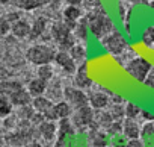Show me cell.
I'll use <instances>...</instances> for the list:
<instances>
[{
	"label": "cell",
	"instance_id": "6da1fadb",
	"mask_svg": "<svg viewBox=\"0 0 154 147\" xmlns=\"http://www.w3.org/2000/svg\"><path fill=\"white\" fill-rule=\"evenodd\" d=\"M85 18L88 21L89 30L98 40H103L106 35H109L112 30H115L113 21L104 12L103 8L101 9H97V11H92V12H85Z\"/></svg>",
	"mask_w": 154,
	"mask_h": 147
},
{
	"label": "cell",
	"instance_id": "7a4b0ae2",
	"mask_svg": "<svg viewBox=\"0 0 154 147\" xmlns=\"http://www.w3.org/2000/svg\"><path fill=\"white\" fill-rule=\"evenodd\" d=\"M50 37L56 43L57 50H62V52H69V49L77 43V40L72 35V30L63 21H54L51 24Z\"/></svg>",
	"mask_w": 154,
	"mask_h": 147
},
{
	"label": "cell",
	"instance_id": "3957f363",
	"mask_svg": "<svg viewBox=\"0 0 154 147\" xmlns=\"http://www.w3.org/2000/svg\"><path fill=\"white\" fill-rule=\"evenodd\" d=\"M57 50H54L50 44H33L26 52V59L33 65H44L51 64L54 61V55Z\"/></svg>",
	"mask_w": 154,
	"mask_h": 147
},
{
	"label": "cell",
	"instance_id": "277c9868",
	"mask_svg": "<svg viewBox=\"0 0 154 147\" xmlns=\"http://www.w3.org/2000/svg\"><path fill=\"white\" fill-rule=\"evenodd\" d=\"M151 68H152V65L149 64V61H146L142 56H134L124 64V70L127 71V75H130L137 82L145 81V78H146V75L149 73Z\"/></svg>",
	"mask_w": 154,
	"mask_h": 147
},
{
	"label": "cell",
	"instance_id": "5b68a950",
	"mask_svg": "<svg viewBox=\"0 0 154 147\" xmlns=\"http://www.w3.org/2000/svg\"><path fill=\"white\" fill-rule=\"evenodd\" d=\"M100 41H101L103 47H104L110 55H113L115 58L124 55V53L128 50V44H127L125 38H124L122 34L118 32V30H112L109 35H106V37H104L103 40H100Z\"/></svg>",
	"mask_w": 154,
	"mask_h": 147
},
{
	"label": "cell",
	"instance_id": "8992f818",
	"mask_svg": "<svg viewBox=\"0 0 154 147\" xmlns=\"http://www.w3.org/2000/svg\"><path fill=\"white\" fill-rule=\"evenodd\" d=\"M94 115H95V111L88 105V106H83V108H79V109H74L69 120L74 126V129H89L91 124L94 123Z\"/></svg>",
	"mask_w": 154,
	"mask_h": 147
},
{
	"label": "cell",
	"instance_id": "52a82bcc",
	"mask_svg": "<svg viewBox=\"0 0 154 147\" xmlns=\"http://www.w3.org/2000/svg\"><path fill=\"white\" fill-rule=\"evenodd\" d=\"M63 100L72 108V111L89 105L88 94L83 90L75 88V87H65L63 88Z\"/></svg>",
	"mask_w": 154,
	"mask_h": 147
},
{
	"label": "cell",
	"instance_id": "ba28073f",
	"mask_svg": "<svg viewBox=\"0 0 154 147\" xmlns=\"http://www.w3.org/2000/svg\"><path fill=\"white\" fill-rule=\"evenodd\" d=\"M32 106L36 112L42 114L45 117V120H51V121H57L56 117H54V111H53V106H54V102L50 100L47 96H39V97H33L32 99Z\"/></svg>",
	"mask_w": 154,
	"mask_h": 147
},
{
	"label": "cell",
	"instance_id": "9c48e42d",
	"mask_svg": "<svg viewBox=\"0 0 154 147\" xmlns=\"http://www.w3.org/2000/svg\"><path fill=\"white\" fill-rule=\"evenodd\" d=\"M85 15V11L80 8V6H75V5H66L62 11V17H63V23L72 30L74 26L77 24V21H79L82 17Z\"/></svg>",
	"mask_w": 154,
	"mask_h": 147
},
{
	"label": "cell",
	"instance_id": "30bf717a",
	"mask_svg": "<svg viewBox=\"0 0 154 147\" xmlns=\"http://www.w3.org/2000/svg\"><path fill=\"white\" fill-rule=\"evenodd\" d=\"M60 70H63L66 75H74L75 70H77V64L75 61L69 56L68 52H62V50H57L56 55H54V61H53Z\"/></svg>",
	"mask_w": 154,
	"mask_h": 147
},
{
	"label": "cell",
	"instance_id": "8fae6325",
	"mask_svg": "<svg viewBox=\"0 0 154 147\" xmlns=\"http://www.w3.org/2000/svg\"><path fill=\"white\" fill-rule=\"evenodd\" d=\"M92 85V81L88 75V67L86 62L79 64L77 65V70L74 73V87L75 88H80V90H86Z\"/></svg>",
	"mask_w": 154,
	"mask_h": 147
},
{
	"label": "cell",
	"instance_id": "7c38bea8",
	"mask_svg": "<svg viewBox=\"0 0 154 147\" xmlns=\"http://www.w3.org/2000/svg\"><path fill=\"white\" fill-rule=\"evenodd\" d=\"M88 100H89V106L94 111L106 109L110 105V97L106 93H101V91H94V93L88 94Z\"/></svg>",
	"mask_w": 154,
	"mask_h": 147
},
{
	"label": "cell",
	"instance_id": "4fadbf2b",
	"mask_svg": "<svg viewBox=\"0 0 154 147\" xmlns=\"http://www.w3.org/2000/svg\"><path fill=\"white\" fill-rule=\"evenodd\" d=\"M36 129H38V135L44 141H53L57 135V124L56 121L51 120H44Z\"/></svg>",
	"mask_w": 154,
	"mask_h": 147
},
{
	"label": "cell",
	"instance_id": "5bb4252c",
	"mask_svg": "<svg viewBox=\"0 0 154 147\" xmlns=\"http://www.w3.org/2000/svg\"><path fill=\"white\" fill-rule=\"evenodd\" d=\"M30 29H32V24L27 21V20H17L15 23L11 24V34L18 38V40H24V38H29L30 35Z\"/></svg>",
	"mask_w": 154,
	"mask_h": 147
},
{
	"label": "cell",
	"instance_id": "9a60e30c",
	"mask_svg": "<svg viewBox=\"0 0 154 147\" xmlns=\"http://www.w3.org/2000/svg\"><path fill=\"white\" fill-rule=\"evenodd\" d=\"M122 133L128 139L140 138V126L134 118H124L122 120Z\"/></svg>",
	"mask_w": 154,
	"mask_h": 147
},
{
	"label": "cell",
	"instance_id": "2e32d148",
	"mask_svg": "<svg viewBox=\"0 0 154 147\" xmlns=\"http://www.w3.org/2000/svg\"><path fill=\"white\" fill-rule=\"evenodd\" d=\"M21 88H24V87H23V84L18 82V81L6 79V81L0 82V94L5 96V97H8V99H9L12 94H15L17 91H20Z\"/></svg>",
	"mask_w": 154,
	"mask_h": 147
},
{
	"label": "cell",
	"instance_id": "e0dca14e",
	"mask_svg": "<svg viewBox=\"0 0 154 147\" xmlns=\"http://www.w3.org/2000/svg\"><path fill=\"white\" fill-rule=\"evenodd\" d=\"M48 2L50 0H15L12 6H15L17 9H21V11H33V9L48 5Z\"/></svg>",
	"mask_w": 154,
	"mask_h": 147
},
{
	"label": "cell",
	"instance_id": "ac0fdd59",
	"mask_svg": "<svg viewBox=\"0 0 154 147\" xmlns=\"http://www.w3.org/2000/svg\"><path fill=\"white\" fill-rule=\"evenodd\" d=\"M47 84L48 82H45V81H42L39 78H35V79H32L27 84V88L26 90L29 91V94L32 96V99L33 97H39V96H44V93L47 90Z\"/></svg>",
	"mask_w": 154,
	"mask_h": 147
},
{
	"label": "cell",
	"instance_id": "d6986e66",
	"mask_svg": "<svg viewBox=\"0 0 154 147\" xmlns=\"http://www.w3.org/2000/svg\"><path fill=\"white\" fill-rule=\"evenodd\" d=\"M9 102L12 103V106L20 108V106H26L32 103V96L29 94V91L26 88H21L20 91H17L15 94H12L9 97Z\"/></svg>",
	"mask_w": 154,
	"mask_h": 147
},
{
	"label": "cell",
	"instance_id": "ffe728a7",
	"mask_svg": "<svg viewBox=\"0 0 154 147\" xmlns=\"http://www.w3.org/2000/svg\"><path fill=\"white\" fill-rule=\"evenodd\" d=\"M47 24H48V20L45 17H38L33 23H32V29H30V35L29 38L30 40H38L44 35L45 29H47Z\"/></svg>",
	"mask_w": 154,
	"mask_h": 147
},
{
	"label": "cell",
	"instance_id": "44dd1931",
	"mask_svg": "<svg viewBox=\"0 0 154 147\" xmlns=\"http://www.w3.org/2000/svg\"><path fill=\"white\" fill-rule=\"evenodd\" d=\"M89 141L94 147H106L107 145V138H106V133L98 129V127H91L89 129Z\"/></svg>",
	"mask_w": 154,
	"mask_h": 147
},
{
	"label": "cell",
	"instance_id": "7402d4cb",
	"mask_svg": "<svg viewBox=\"0 0 154 147\" xmlns=\"http://www.w3.org/2000/svg\"><path fill=\"white\" fill-rule=\"evenodd\" d=\"M53 111H54V117L56 120H62V118H69L71 114H72V108L65 102V100H59V102H54V106H53Z\"/></svg>",
	"mask_w": 154,
	"mask_h": 147
},
{
	"label": "cell",
	"instance_id": "603a6c76",
	"mask_svg": "<svg viewBox=\"0 0 154 147\" xmlns=\"http://www.w3.org/2000/svg\"><path fill=\"white\" fill-rule=\"evenodd\" d=\"M69 56L75 61V64L79 65V64H83L86 61V49L85 46H82L80 43H75L71 49H69Z\"/></svg>",
	"mask_w": 154,
	"mask_h": 147
},
{
	"label": "cell",
	"instance_id": "cb8c5ba5",
	"mask_svg": "<svg viewBox=\"0 0 154 147\" xmlns=\"http://www.w3.org/2000/svg\"><path fill=\"white\" fill-rule=\"evenodd\" d=\"M88 21H86V18H85V15L77 21V24L74 26V29H72V35H74V38L77 40V41H85L86 40V34H88Z\"/></svg>",
	"mask_w": 154,
	"mask_h": 147
},
{
	"label": "cell",
	"instance_id": "d4e9b609",
	"mask_svg": "<svg viewBox=\"0 0 154 147\" xmlns=\"http://www.w3.org/2000/svg\"><path fill=\"white\" fill-rule=\"evenodd\" d=\"M74 126L71 123L69 118H62L57 121V136H62V138H68L69 135L74 133Z\"/></svg>",
	"mask_w": 154,
	"mask_h": 147
},
{
	"label": "cell",
	"instance_id": "484cf974",
	"mask_svg": "<svg viewBox=\"0 0 154 147\" xmlns=\"http://www.w3.org/2000/svg\"><path fill=\"white\" fill-rule=\"evenodd\" d=\"M36 78L45 81V82H50L53 78H54V70L51 67V64H44V65H38V70H36Z\"/></svg>",
	"mask_w": 154,
	"mask_h": 147
},
{
	"label": "cell",
	"instance_id": "4316f807",
	"mask_svg": "<svg viewBox=\"0 0 154 147\" xmlns=\"http://www.w3.org/2000/svg\"><path fill=\"white\" fill-rule=\"evenodd\" d=\"M12 109H14V106H12V103L9 102V99L0 94V118L3 120L5 117L11 115V114H12Z\"/></svg>",
	"mask_w": 154,
	"mask_h": 147
},
{
	"label": "cell",
	"instance_id": "83f0119b",
	"mask_svg": "<svg viewBox=\"0 0 154 147\" xmlns=\"http://www.w3.org/2000/svg\"><path fill=\"white\" fill-rule=\"evenodd\" d=\"M142 43L146 49L154 50V26H148L142 34Z\"/></svg>",
	"mask_w": 154,
	"mask_h": 147
},
{
	"label": "cell",
	"instance_id": "f1b7e54d",
	"mask_svg": "<svg viewBox=\"0 0 154 147\" xmlns=\"http://www.w3.org/2000/svg\"><path fill=\"white\" fill-rule=\"evenodd\" d=\"M33 114H35V109H33L32 103L30 105H26V106L17 108V112H15V115L18 117V120H29V121H30V118H32Z\"/></svg>",
	"mask_w": 154,
	"mask_h": 147
},
{
	"label": "cell",
	"instance_id": "f546056e",
	"mask_svg": "<svg viewBox=\"0 0 154 147\" xmlns=\"http://www.w3.org/2000/svg\"><path fill=\"white\" fill-rule=\"evenodd\" d=\"M140 112H142V109H140L137 105L131 103V102H127V103L124 105V114H125V118H134V120H136V117H139Z\"/></svg>",
	"mask_w": 154,
	"mask_h": 147
},
{
	"label": "cell",
	"instance_id": "4dcf8cb0",
	"mask_svg": "<svg viewBox=\"0 0 154 147\" xmlns=\"http://www.w3.org/2000/svg\"><path fill=\"white\" fill-rule=\"evenodd\" d=\"M85 9V12H92V11H97V9H101V2L100 0H85L83 5H82Z\"/></svg>",
	"mask_w": 154,
	"mask_h": 147
},
{
	"label": "cell",
	"instance_id": "1f68e13d",
	"mask_svg": "<svg viewBox=\"0 0 154 147\" xmlns=\"http://www.w3.org/2000/svg\"><path fill=\"white\" fill-rule=\"evenodd\" d=\"M154 135V120L145 121L143 126L140 127V136L146 138V136H152Z\"/></svg>",
	"mask_w": 154,
	"mask_h": 147
},
{
	"label": "cell",
	"instance_id": "d6a6232c",
	"mask_svg": "<svg viewBox=\"0 0 154 147\" xmlns=\"http://www.w3.org/2000/svg\"><path fill=\"white\" fill-rule=\"evenodd\" d=\"M9 32H11V23L8 21V18L5 15H2L0 17V38L6 37Z\"/></svg>",
	"mask_w": 154,
	"mask_h": 147
},
{
	"label": "cell",
	"instance_id": "836d02e7",
	"mask_svg": "<svg viewBox=\"0 0 154 147\" xmlns=\"http://www.w3.org/2000/svg\"><path fill=\"white\" fill-rule=\"evenodd\" d=\"M106 132L107 133H119V132H122V121H112L109 126H107V129H106Z\"/></svg>",
	"mask_w": 154,
	"mask_h": 147
},
{
	"label": "cell",
	"instance_id": "e575fe53",
	"mask_svg": "<svg viewBox=\"0 0 154 147\" xmlns=\"http://www.w3.org/2000/svg\"><path fill=\"white\" fill-rule=\"evenodd\" d=\"M44 120H45V117H44L42 114H39V112H36V111H35V114H33V115H32V118H30V124H32V126H35V127H38Z\"/></svg>",
	"mask_w": 154,
	"mask_h": 147
},
{
	"label": "cell",
	"instance_id": "d590c367",
	"mask_svg": "<svg viewBox=\"0 0 154 147\" xmlns=\"http://www.w3.org/2000/svg\"><path fill=\"white\" fill-rule=\"evenodd\" d=\"M143 84H145L148 88L154 90V68H151V70H149V73L146 75V78H145Z\"/></svg>",
	"mask_w": 154,
	"mask_h": 147
},
{
	"label": "cell",
	"instance_id": "8d00e7d4",
	"mask_svg": "<svg viewBox=\"0 0 154 147\" xmlns=\"http://www.w3.org/2000/svg\"><path fill=\"white\" fill-rule=\"evenodd\" d=\"M125 147H145L143 145V141L139 139V138H134V139H128Z\"/></svg>",
	"mask_w": 154,
	"mask_h": 147
},
{
	"label": "cell",
	"instance_id": "74e56055",
	"mask_svg": "<svg viewBox=\"0 0 154 147\" xmlns=\"http://www.w3.org/2000/svg\"><path fill=\"white\" fill-rule=\"evenodd\" d=\"M54 147H68V145H66V138H62V136H56V142H54Z\"/></svg>",
	"mask_w": 154,
	"mask_h": 147
},
{
	"label": "cell",
	"instance_id": "f35d334b",
	"mask_svg": "<svg viewBox=\"0 0 154 147\" xmlns=\"http://www.w3.org/2000/svg\"><path fill=\"white\" fill-rule=\"evenodd\" d=\"M125 3H131V5H146L148 0H122Z\"/></svg>",
	"mask_w": 154,
	"mask_h": 147
},
{
	"label": "cell",
	"instance_id": "ab89813d",
	"mask_svg": "<svg viewBox=\"0 0 154 147\" xmlns=\"http://www.w3.org/2000/svg\"><path fill=\"white\" fill-rule=\"evenodd\" d=\"M9 78V73L3 68V67H0V82H2V81H6Z\"/></svg>",
	"mask_w": 154,
	"mask_h": 147
},
{
	"label": "cell",
	"instance_id": "60d3db41",
	"mask_svg": "<svg viewBox=\"0 0 154 147\" xmlns=\"http://www.w3.org/2000/svg\"><path fill=\"white\" fill-rule=\"evenodd\" d=\"M83 2H85V0H65V3H66V5H75V6L83 5Z\"/></svg>",
	"mask_w": 154,
	"mask_h": 147
},
{
	"label": "cell",
	"instance_id": "b9f144b4",
	"mask_svg": "<svg viewBox=\"0 0 154 147\" xmlns=\"http://www.w3.org/2000/svg\"><path fill=\"white\" fill-rule=\"evenodd\" d=\"M24 147H44L39 141H36V139H33V141H30V142H27Z\"/></svg>",
	"mask_w": 154,
	"mask_h": 147
},
{
	"label": "cell",
	"instance_id": "7bdbcfd3",
	"mask_svg": "<svg viewBox=\"0 0 154 147\" xmlns=\"http://www.w3.org/2000/svg\"><path fill=\"white\" fill-rule=\"evenodd\" d=\"M140 115H142V117H145V120H146V121L154 120V115H151V114H149V112H146V111H142V112H140Z\"/></svg>",
	"mask_w": 154,
	"mask_h": 147
},
{
	"label": "cell",
	"instance_id": "ee69618b",
	"mask_svg": "<svg viewBox=\"0 0 154 147\" xmlns=\"http://www.w3.org/2000/svg\"><path fill=\"white\" fill-rule=\"evenodd\" d=\"M15 0H0V5H14Z\"/></svg>",
	"mask_w": 154,
	"mask_h": 147
},
{
	"label": "cell",
	"instance_id": "f6af8a7d",
	"mask_svg": "<svg viewBox=\"0 0 154 147\" xmlns=\"http://www.w3.org/2000/svg\"><path fill=\"white\" fill-rule=\"evenodd\" d=\"M148 3H149V6H151V8L154 9V0H151V2H148Z\"/></svg>",
	"mask_w": 154,
	"mask_h": 147
},
{
	"label": "cell",
	"instance_id": "bcb514c9",
	"mask_svg": "<svg viewBox=\"0 0 154 147\" xmlns=\"http://www.w3.org/2000/svg\"><path fill=\"white\" fill-rule=\"evenodd\" d=\"M0 126H2V118H0Z\"/></svg>",
	"mask_w": 154,
	"mask_h": 147
},
{
	"label": "cell",
	"instance_id": "7dc6e473",
	"mask_svg": "<svg viewBox=\"0 0 154 147\" xmlns=\"http://www.w3.org/2000/svg\"><path fill=\"white\" fill-rule=\"evenodd\" d=\"M8 147H12V145H8Z\"/></svg>",
	"mask_w": 154,
	"mask_h": 147
},
{
	"label": "cell",
	"instance_id": "c3c4849f",
	"mask_svg": "<svg viewBox=\"0 0 154 147\" xmlns=\"http://www.w3.org/2000/svg\"><path fill=\"white\" fill-rule=\"evenodd\" d=\"M0 6H2V5H0Z\"/></svg>",
	"mask_w": 154,
	"mask_h": 147
}]
</instances>
